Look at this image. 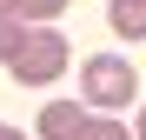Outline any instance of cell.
<instances>
[{"instance_id":"obj_1","label":"cell","mask_w":146,"mask_h":140,"mask_svg":"<svg viewBox=\"0 0 146 140\" xmlns=\"http://www.w3.org/2000/svg\"><path fill=\"white\" fill-rule=\"evenodd\" d=\"M133 87H139V74H133L119 54H93V60H80V100H86V113H113V107H126Z\"/></svg>"},{"instance_id":"obj_2","label":"cell","mask_w":146,"mask_h":140,"mask_svg":"<svg viewBox=\"0 0 146 140\" xmlns=\"http://www.w3.org/2000/svg\"><path fill=\"white\" fill-rule=\"evenodd\" d=\"M7 74H13V87H53V80L66 74V40H60L53 27H27L20 54L7 60Z\"/></svg>"},{"instance_id":"obj_3","label":"cell","mask_w":146,"mask_h":140,"mask_svg":"<svg viewBox=\"0 0 146 140\" xmlns=\"http://www.w3.org/2000/svg\"><path fill=\"white\" fill-rule=\"evenodd\" d=\"M33 127H40V140H73L86 127V100H46Z\"/></svg>"},{"instance_id":"obj_4","label":"cell","mask_w":146,"mask_h":140,"mask_svg":"<svg viewBox=\"0 0 146 140\" xmlns=\"http://www.w3.org/2000/svg\"><path fill=\"white\" fill-rule=\"evenodd\" d=\"M106 20H113V33L146 40V0H113V7H106Z\"/></svg>"},{"instance_id":"obj_5","label":"cell","mask_w":146,"mask_h":140,"mask_svg":"<svg viewBox=\"0 0 146 140\" xmlns=\"http://www.w3.org/2000/svg\"><path fill=\"white\" fill-rule=\"evenodd\" d=\"M73 140H133V133H126V120H113V113H86V127Z\"/></svg>"},{"instance_id":"obj_6","label":"cell","mask_w":146,"mask_h":140,"mask_svg":"<svg viewBox=\"0 0 146 140\" xmlns=\"http://www.w3.org/2000/svg\"><path fill=\"white\" fill-rule=\"evenodd\" d=\"M20 40H27V20H0V60H13Z\"/></svg>"},{"instance_id":"obj_7","label":"cell","mask_w":146,"mask_h":140,"mask_svg":"<svg viewBox=\"0 0 146 140\" xmlns=\"http://www.w3.org/2000/svg\"><path fill=\"white\" fill-rule=\"evenodd\" d=\"M133 140H146V107H139V120H133Z\"/></svg>"},{"instance_id":"obj_8","label":"cell","mask_w":146,"mask_h":140,"mask_svg":"<svg viewBox=\"0 0 146 140\" xmlns=\"http://www.w3.org/2000/svg\"><path fill=\"white\" fill-rule=\"evenodd\" d=\"M0 140H20V127H0Z\"/></svg>"}]
</instances>
